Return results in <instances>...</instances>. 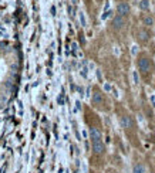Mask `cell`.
Returning a JSON list of instances; mask_svg holds the SVG:
<instances>
[{
	"label": "cell",
	"instance_id": "6da1fadb",
	"mask_svg": "<svg viewBox=\"0 0 155 173\" xmlns=\"http://www.w3.org/2000/svg\"><path fill=\"white\" fill-rule=\"evenodd\" d=\"M137 66H138V70H140V73L148 74V73H149V71L152 70V61L147 57V55H140L138 61H137Z\"/></svg>",
	"mask_w": 155,
	"mask_h": 173
},
{
	"label": "cell",
	"instance_id": "7a4b0ae2",
	"mask_svg": "<svg viewBox=\"0 0 155 173\" xmlns=\"http://www.w3.org/2000/svg\"><path fill=\"white\" fill-rule=\"evenodd\" d=\"M91 145H93V153L97 155V156H101L104 155L105 152V145L103 141H91Z\"/></svg>",
	"mask_w": 155,
	"mask_h": 173
},
{
	"label": "cell",
	"instance_id": "3957f363",
	"mask_svg": "<svg viewBox=\"0 0 155 173\" xmlns=\"http://www.w3.org/2000/svg\"><path fill=\"white\" fill-rule=\"evenodd\" d=\"M93 104L97 105V107H103L105 104V98H104V94L101 92L100 89H95L93 94Z\"/></svg>",
	"mask_w": 155,
	"mask_h": 173
},
{
	"label": "cell",
	"instance_id": "277c9868",
	"mask_svg": "<svg viewBox=\"0 0 155 173\" xmlns=\"http://www.w3.org/2000/svg\"><path fill=\"white\" fill-rule=\"evenodd\" d=\"M125 23H127V20H125V17H122V16L117 14L115 17L113 19V27L114 28H117V30H120V28H122V27L125 26Z\"/></svg>",
	"mask_w": 155,
	"mask_h": 173
},
{
	"label": "cell",
	"instance_id": "5b68a950",
	"mask_svg": "<svg viewBox=\"0 0 155 173\" xmlns=\"http://www.w3.org/2000/svg\"><path fill=\"white\" fill-rule=\"evenodd\" d=\"M121 126L124 128V129H131V128H134V119H132V116H130V115L121 116Z\"/></svg>",
	"mask_w": 155,
	"mask_h": 173
},
{
	"label": "cell",
	"instance_id": "8992f818",
	"mask_svg": "<svg viewBox=\"0 0 155 173\" xmlns=\"http://www.w3.org/2000/svg\"><path fill=\"white\" fill-rule=\"evenodd\" d=\"M132 173H148L147 166L142 162H134L132 163Z\"/></svg>",
	"mask_w": 155,
	"mask_h": 173
},
{
	"label": "cell",
	"instance_id": "52a82bcc",
	"mask_svg": "<svg viewBox=\"0 0 155 173\" xmlns=\"http://www.w3.org/2000/svg\"><path fill=\"white\" fill-rule=\"evenodd\" d=\"M117 12H118L120 16L125 17V16H128V13H130V6H128L127 3H120L117 6Z\"/></svg>",
	"mask_w": 155,
	"mask_h": 173
},
{
	"label": "cell",
	"instance_id": "ba28073f",
	"mask_svg": "<svg viewBox=\"0 0 155 173\" xmlns=\"http://www.w3.org/2000/svg\"><path fill=\"white\" fill-rule=\"evenodd\" d=\"M103 135H101L98 128H90V139L91 141H101Z\"/></svg>",
	"mask_w": 155,
	"mask_h": 173
},
{
	"label": "cell",
	"instance_id": "9c48e42d",
	"mask_svg": "<svg viewBox=\"0 0 155 173\" xmlns=\"http://www.w3.org/2000/svg\"><path fill=\"white\" fill-rule=\"evenodd\" d=\"M138 37H140V40H142V41H147V40L149 39V33H148L145 28H141L140 33H138Z\"/></svg>",
	"mask_w": 155,
	"mask_h": 173
},
{
	"label": "cell",
	"instance_id": "30bf717a",
	"mask_svg": "<svg viewBox=\"0 0 155 173\" xmlns=\"http://www.w3.org/2000/svg\"><path fill=\"white\" fill-rule=\"evenodd\" d=\"M142 21H144V24H145V26H152V24H154V20H152L151 16H144Z\"/></svg>",
	"mask_w": 155,
	"mask_h": 173
},
{
	"label": "cell",
	"instance_id": "8fae6325",
	"mask_svg": "<svg viewBox=\"0 0 155 173\" xmlns=\"http://www.w3.org/2000/svg\"><path fill=\"white\" fill-rule=\"evenodd\" d=\"M140 7L142 9V10H147V9H148V0H141Z\"/></svg>",
	"mask_w": 155,
	"mask_h": 173
},
{
	"label": "cell",
	"instance_id": "7c38bea8",
	"mask_svg": "<svg viewBox=\"0 0 155 173\" xmlns=\"http://www.w3.org/2000/svg\"><path fill=\"white\" fill-rule=\"evenodd\" d=\"M105 173H120V172H118V170H115V169H113V167H110V169L105 170Z\"/></svg>",
	"mask_w": 155,
	"mask_h": 173
}]
</instances>
